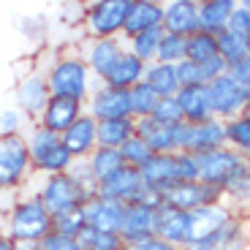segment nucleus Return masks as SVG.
<instances>
[{"instance_id":"nucleus-1","label":"nucleus","mask_w":250,"mask_h":250,"mask_svg":"<svg viewBox=\"0 0 250 250\" xmlns=\"http://www.w3.org/2000/svg\"><path fill=\"white\" fill-rule=\"evenodd\" d=\"M44 79L49 98H68V101H79V104H84L87 95L93 93V87L98 84L95 76L90 74V68L84 65V60L79 57L76 46L57 52L55 62L49 65Z\"/></svg>"},{"instance_id":"nucleus-2","label":"nucleus","mask_w":250,"mask_h":250,"mask_svg":"<svg viewBox=\"0 0 250 250\" xmlns=\"http://www.w3.org/2000/svg\"><path fill=\"white\" fill-rule=\"evenodd\" d=\"M22 193V190H19ZM52 231V215L46 212V207L41 204L38 196L22 193L14 209L3 218V234L11 239L14 245H25V248H36L46 234Z\"/></svg>"},{"instance_id":"nucleus-3","label":"nucleus","mask_w":250,"mask_h":250,"mask_svg":"<svg viewBox=\"0 0 250 250\" xmlns=\"http://www.w3.org/2000/svg\"><path fill=\"white\" fill-rule=\"evenodd\" d=\"M36 196L46 207V212L55 218V215H65V212H74V209H82L95 196V190L79 188L68 174H52V177H38Z\"/></svg>"},{"instance_id":"nucleus-4","label":"nucleus","mask_w":250,"mask_h":250,"mask_svg":"<svg viewBox=\"0 0 250 250\" xmlns=\"http://www.w3.org/2000/svg\"><path fill=\"white\" fill-rule=\"evenodd\" d=\"M131 0H98L82 8V38H123Z\"/></svg>"},{"instance_id":"nucleus-5","label":"nucleus","mask_w":250,"mask_h":250,"mask_svg":"<svg viewBox=\"0 0 250 250\" xmlns=\"http://www.w3.org/2000/svg\"><path fill=\"white\" fill-rule=\"evenodd\" d=\"M33 177L25 133L0 136V190H22Z\"/></svg>"},{"instance_id":"nucleus-6","label":"nucleus","mask_w":250,"mask_h":250,"mask_svg":"<svg viewBox=\"0 0 250 250\" xmlns=\"http://www.w3.org/2000/svg\"><path fill=\"white\" fill-rule=\"evenodd\" d=\"M196 161H199V182L212 185V188H223L231 177L250 169L248 158H242L239 152L229 150V147H218L212 152L196 155Z\"/></svg>"},{"instance_id":"nucleus-7","label":"nucleus","mask_w":250,"mask_h":250,"mask_svg":"<svg viewBox=\"0 0 250 250\" xmlns=\"http://www.w3.org/2000/svg\"><path fill=\"white\" fill-rule=\"evenodd\" d=\"M209 90V104H212V117L226 123L231 117L248 114L250 109V87H239L237 82H231L229 76H218L215 82L207 84Z\"/></svg>"},{"instance_id":"nucleus-8","label":"nucleus","mask_w":250,"mask_h":250,"mask_svg":"<svg viewBox=\"0 0 250 250\" xmlns=\"http://www.w3.org/2000/svg\"><path fill=\"white\" fill-rule=\"evenodd\" d=\"M95 196L117 201V204H136V201L150 199L142 177H139V169H131V166H120L114 174H109L106 180H101L95 185Z\"/></svg>"},{"instance_id":"nucleus-9","label":"nucleus","mask_w":250,"mask_h":250,"mask_svg":"<svg viewBox=\"0 0 250 250\" xmlns=\"http://www.w3.org/2000/svg\"><path fill=\"white\" fill-rule=\"evenodd\" d=\"M76 52L90 68V74L95 76V82H104L106 74L112 71V65L125 52V44L123 38H82Z\"/></svg>"},{"instance_id":"nucleus-10","label":"nucleus","mask_w":250,"mask_h":250,"mask_svg":"<svg viewBox=\"0 0 250 250\" xmlns=\"http://www.w3.org/2000/svg\"><path fill=\"white\" fill-rule=\"evenodd\" d=\"M84 114L93 117L95 123L131 117L128 90H117V87H109V84L98 82V84L93 87V93L87 95V101H84Z\"/></svg>"},{"instance_id":"nucleus-11","label":"nucleus","mask_w":250,"mask_h":250,"mask_svg":"<svg viewBox=\"0 0 250 250\" xmlns=\"http://www.w3.org/2000/svg\"><path fill=\"white\" fill-rule=\"evenodd\" d=\"M46 101H49V90H46V79L44 74H38L36 68H30L27 74H22L17 79V87H14V104L22 112V117L27 123H36L44 112Z\"/></svg>"},{"instance_id":"nucleus-12","label":"nucleus","mask_w":250,"mask_h":250,"mask_svg":"<svg viewBox=\"0 0 250 250\" xmlns=\"http://www.w3.org/2000/svg\"><path fill=\"white\" fill-rule=\"evenodd\" d=\"M220 188L204 185V182H177L174 188H169L161 196V204L174 207L180 212H193L199 207H209V204H220Z\"/></svg>"},{"instance_id":"nucleus-13","label":"nucleus","mask_w":250,"mask_h":250,"mask_svg":"<svg viewBox=\"0 0 250 250\" xmlns=\"http://www.w3.org/2000/svg\"><path fill=\"white\" fill-rule=\"evenodd\" d=\"M158 207H161V199H155V196H150L147 201L125 204L120 239H123L125 245H131V242H139V239L152 237V226H155V209Z\"/></svg>"},{"instance_id":"nucleus-14","label":"nucleus","mask_w":250,"mask_h":250,"mask_svg":"<svg viewBox=\"0 0 250 250\" xmlns=\"http://www.w3.org/2000/svg\"><path fill=\"white\" fill-rule=\"evenodd\" d=\"M231 218H237V212L226 201L209 204V207H199L193 212H188V242H201V239L212 237Z\"/></svg>"},{"instance_id":"nucleus-15","label":"nucleus","mask_w":250,"mask_h":250,"mask_svg":"<svg viewBox=\"0 0 250 250\" xmlns=\"http://www.w3.org/2000/svg\"><path fill=\"white\" fill-rule=\"evenodd\" d=\"M123 215H125V204L101 199V196H93L87 204L82 207L84 226H87V229H95V231L120 234V229H123Z\"/></svg>"},{"instance_id":"nucleus-16","label":"nucleus","mask_w":250,"mask_h":250,"mask_svg":"<svg viewBox=\"0 0 250 250\" xmlns=\"http://www.w3.org/2000/svg\"><path fill=\"white\" fill-rule=\"evenodd\" d=\"M182 250H248V220L245 215H237L212 237L201 242H188Z\"/></svg>"},{"instance_id":"nucleus-17","label":"nucleus","mask_w":250,"mask_h":250,"mask_svg":"<svg viewBox=\"0 0 250 250\" xmlns=\"http://www.w3.org/2000/svg\"><path fill=\"white\" fill-rule=\"evenodd\" d=\"M147 193L161 199L169 188L177 185V171H174V152H166V155H152L150 161L139 169Z\"/></svg>"},{"instance_id":"nucleus-18","label":"nucleus","mask_w":250,"mask_h":250,"mask_svg":"<svg viewBox=\"0 0 250 250\" xmlns=\"http://www.w3.org/2000/svg\"><path fill=\"white\" fill-rule=\"evenodd\" d=\"M177 109H180L182 123L199 125L212 120V104H209V90L207 84H196V87H180L174 93Z\"/></svg>"},{"instance_id":"nucleus-19","label":"nucleus","mask_w":250,"mask_h":250,"mask_svg":"<svg viewBox=\"0 0 250 250\" xmlns=\"http://www.w3.org/2000/svg\"><path fill=\"white\" fill-rule=\"evenodd\" d=\"M84 114V104H79V101H68V98H49L46 101L44 112H41V117L36 120L41 128H46V131L52 133H65L71 128V125L76 123V120Z\"/></svg>"},{"instance_id":"nucleus-20","label":"nucleus","mask_w":250,"mask_h":250,"mask_svg":"<svg viewBox=\"0 0 250 250\" xmlns=\"http://www.w3.org/2000/svg\"><path fill=\"white\" fill-rule=\"evenodd\" d=\"M196 0H169L163 3V19L161 27L166 33H174V36H193L199 30V19H196Z\"/></svg>"},{"instance_id":"nucleus-21","label":"nucleus","mask_w":250,"mask_h":250,"mask_svg":"<svg viewBox=\"0 0 250 250\" xmlns=\"http://www.w3.org/2000/svg\"><path fill=\"white\" fill-rule=\"evenodd\" d=\"M152 237L174 245V248H185L188 245V212H180V209H174V207L161 204L155 209Z\"/></svg>"},{"instance_id":"nucleus-22","label":"nucleus","mask_w":250,"mask_h":250,"mask_svg":"<svg viewBox=\"0 0 250 250\" xmlns=\"http://www.w3.org/2000/svg\"><path fill=\"white\" fill-rule=\"evenodd\" d=\"M161 19H163V3H158V0H131V8H128L123 27V41L136 36V33L150 30V27H161Z\"/></svg>"},{"instance_id":"nucleus-23","label":"nucleus","mask_w":250,"mask_h":250,"mask_svg":"<svg viewBox=\"0 0 250 250\" xmlns=\"http://www.w3.org/2000/svg\"><path fill=\"white\" fill-rule=\"evenodd\" d=\"M95 125H98V123H95L93 117L82 114V117L68 128V131L60 133L62 147H65V150H68L74 158H87L90 152L98 147V142H95Z\"/></svg>"},{"instance_id":"nucleus-24","label":"nucleus","mask_w":250,"mask_h":250,"mask_svg":"<svg viewBox=\"0 0 250 250\" xmlns=\"http://www.w3.org/2000/svg\"><path fill=\"white\" fill-rule=\"evenodd\" d=\"M223 147V123L220 120H207V123L190 125V133H188V150L193 155H204V152H212Z\"/></svg>"},{"instance_id":"nucleus-25","label":"nucleus","mask_w":250,"mask_h":250,"mask_svg":"<svg viewBox=\"0 0 250 250\" xmlns=\"http://www.w3.org/2000/svg\"><path fill=\"white\" fill-rule=\"evenodd\" d=\"M133 136H136V120L133 117L104 120L95 125V142H98V147H106V150H120Z\"/></svg>"},{"instance_id":"nucleus-26","label":"nucleus","mask_w":250,"mask_h":250,"mask_svg":"<svg viewBox=\"0 0 250 250\" xmlns=\"http://www.w3.org/2000/svg\"><path fill=\"white\" fill-rule=\"evenodd\" d=\"M234 3L237 0H204L196 6V19H199V30L209 33V36H218L226 30V22H229V14H231Z\"/></svg>"},{"instance_id":"nucleus-27","label":"nucleus","mask_w":250,"mask_h":250,"mask_svg":"<svg viewBox=\"0 0 250 250\" xmlns=\"http://www.w3.org/2000/svg\"><path fill=\"white\" fill-rule=\"evenodd\" d=\"M136 136L147 144V150L152 155H166L174 152V142H171V125H161L152 117L136 120Z\"/></svg>"},{"instance_id":"nucleus-28","label":"nucleus","mask_w":250,"mask_h":250,"mask_svg":"<svg viewBox=\"0 0 250 250\" xmlns=\"http://www.w3.org/2000/svg\"><path fill=\"white\" fill-rule=\"evenodd\" d=\"M142 79H144V62L136 60L131 52H123V55H120V60L112 65V71L106 74L104 84L117 87V90H131L133 84H139Z\"/></svg>"},{"instance_id":"nucleus-29","label":"nucleus","mask_w":250,"mask_h":250,"mask_svg":"<svg viewBox=\"0 0 250 250\" xmlns=\"http://www.w3.org/2000/svg\"><path fill=\"white\" fill-rule=\"evenodd\" d=\"M142 82L150 84L158 98H171V95L180 90L174 65H163V62H147V65H144V79Z\"/></svg>"},{"instance_id":"nucleus-30","label":"nucleus","mask_w":250,"mask_h":250,"mask_svg":"<svg viewBox=\"0 0 250 250\" xmlns=\"http://www.w3.org/2000/svg\"><path fill=\"white\" fill-rule=\"evenodd\" d=\"M223 147L239 152L242 158L250 155V112L223 123Z\"/></svg>"},{"instance_id":"nucleus-31","label":"nucleus","mask_w":250,"mask_h":250,"mask_svg":"<svg viewBox=\"0 0 250 250\" xmlns=\"http://www.w3.org/2000/svg\"><path fill=\"white\" fill-rule=\"evenodd\" d=\"M161 38H163V27H150V30L125 38L123 44H125V52H131L136 60H142L144 65H147V62L155 60V52H158Z\"/></svg>"},{"instance_id":"nucleus-32","label":"nucleus","mask_w":250,"mask_h":250,"mask_svg":"<svg viewBox=\"0 0 250 250\" xmlns=\"http://www.w3.org/2000/svg\"><path fill=\"white\" fill-rule=\"evenodd\" d=\"M220 196H223V201L231 207L237 215L248 212V204H250V169L239 171L237 177H231V180L220 188Z\"/></svg>"},{"instance_id":"nucleus-33","label":"nucleus","mask_w":250,"mask_h":250,"mask_svg":"<svg viewBox=\"0 0 250 250\" xmlns=\"http://www.w3.org/2000/svg\"><path fill=\"white\" fill-rule=\"evenodd\" d=\"M218 57L226 65L250 60V36H239V33H231V30L218 33Z\"/></svg>"},{"instance_id":"nucleus-34","label":"nucleus","mask_w":250,"mask_h":250,"mask_svg":"<svg viewBox=\"0 0 250 250\" xmlns=\"http://www.w3.org/2000/svg\"><path fill=\"white\" fill-rule=\"evenodd\" d=\"M84 163H87V169H90V174H93L95 185H98L101 180H106L109 174H114V171L123 166L120 152L117 150H106V147H95V150L84 158Z\"/></svg>"},{"instance_id":"nucleus-35","label":"nucleus","mask_w":250,"mask_h":250,"mask_svg":"<svg viewBox=\"0 0 250 250\" xmlns=\"http://www.w3.org/2000/svg\"><path fill=\"white\" fill-rule=\"evenodd\" d=\"M212 57H218V36H209V33H204V30H196L193 36H188L185 60L201 65V62L212 60Z\"/></svg>"},{"instance_id":"nucleus-36","label":"nucleus","mask_w":250,"mask_h":250,"mask_svg":"<svg viewBox=\"0 0 250 250\" xmlns=\"http://www.w3.org/2000/svg\"><path fill=\"white\" fill-rule=\"evenodd\" d=\"M79 250H125V242L120 239V234H109V231H95L87 229L76 237Z\"/></svg>"},{"instance_id":"nucleus-37","label":"nucleus","mask_w":250,"mask_h":250,"mask_svg":"<svg viewBox=\"0 0 250 250\" xmlns=\"http://www.w3.org/2000/svg\"><path fill=\"white\" fill-rule=\"evenodd\" d=\"M185 52H188V38L163 30V38H161V44H158V52H155V60L152 62L177 65L180 60H185Z\"/></svg>"},{"instance_id":"nucleus-38","label":"nucleus","mask_w":250,"mask_h":250,"mask_svg":"<svg viewBox=\"0 0 250 250\" xmlns=\"http://www.w3.org/2000/svg\"><path fill=\"white\" fill-rule=\"evenodd\" d=\"M128 104H131V117L142 120V117H150L152 114V109H155V104H158V95L152 93L150 84L139 82V84H133V87L128 90Z\"/></svg>"},{"instance_id":"nucleus-39","label":"nucleus","mask_w":250,"mask_h":250,"mask_svg":"<svg viewBox=\"0 0 250 250\" xmlns=\"http://www.w3.org/2000/svg\"><path fill=\"white\" fill-rule=\"evenodd\" d=\"M117 152H120V161H123V166H131V169H142L144 163L152 158V152L147 150V144H144L139 136L128 139V142H125Z\"/></svg>"},{"instance_id":"nucleus-40","label":"nucleus","mask_w":250,"mask_h":250,"mask_svg":"<svg viewBox=\"0 0 250 250\" xmlns=\"http://www.w3.org/2000/svg\"><path fill=\"white\" fill-rule=\"evenodd\" d=\"M52 231L62 234V237H68V239H76L84 231L82 209H74V212H65V215H55V218H52Z\"/></svg>"},{"instance_id":"nucleus-41","label":"nucleus","mask_w":250,"mask_h":250,"mask_svg":"<svg viewBox=\"0 0 250 250\" xmlns=\"http://www.w3.org/2000/svg\"><path fill=\"white\" fill-rule=\"evenodd\" d=\"M177 182H199V161L193 152H174Z\"/></svg>"},{"instance_id":"nucleus-42","label":"nucleus","mask_w":250,"mask_h":250,"mask_svg":"<svg viewBox=\"0 0 250 250\" xmlns=\"http://www.w3.org/2000/svg\"><path fill=\"white\" fill-rule=\"evenodd\" d=\"M226 30L239 33V36H250V3H234L231 14H229V22H226Z\"/></svg>"},{"instance_id":"nucleus-43","label":"nucleus","mask_w":250,"mask_h":250,"mask_svg":"<svg viewBox=\"0 0 250 250\" xmlns=\"http://www.w3.org/2000/svg\"><path fill=\"white\" fill-rule=\"evenodd\" d=\"M150 117L155 120V123H161V125H177V123H182L174 95H171V98H158V104H155V109H152Z\"/></svg>"},{"instance_id":"nucleus-44","label":"nucleus","mask_w":250,"mask_h":250,"mask_svg":"<svg viewBox=\"0 0 250 250\" xmlns=\"http://www.w3.org/2000/svg\"><path fill=\"white\" fill-rule=\"evenodd\" d=\"M25 123L27 120L22 117L17 106H8L0 112V136H11V133H25ZM30 125V123H27Z\"/></svg>"},{"instance_id":"nucleus-45","label":"nucleus","mask_w":250,"mask_h":250,"mask_svg":"<svg viewBox=\"0 0 250 250\" xmlns=\"http://www.w3.org/2000/svg\"><path fill=\"white\" fill-rule=\"evenodd\" d=\"M174 74H177V84H180V87H196V84H204V82H201L199 65L190 62V60H180V62H177Z\"/></svg>"},{"instance_id":"nucleus-46","label":"nucleus","mask_w":250,"mask_h":250,"mask_svg":"<svg viewBox=\"0 0 250 250\" xmlns=\"http://www.w3.org/2000/svg\"><path fill=\"white\" fill-rule=\"evenodd\" d=\"M65 174H68L79 188L95 190V180H93V174H90V169H87V163H84V158H74V163L68 166V171H65Z\"/></svg>"},{"instance_id":"nucleus-47","label":"nucleus","mask_w":250,"mask_h":250,"mask_svg":"<svg viewBox=\"0 0 250 250\" xmlns=\"http://www.w3.org/2000/svg\"><path fill=\"white\" fill-rule=\"evenodd\" d=\"M36 250H79V245H76V239H68V237H62V234L49 231L36 245Z\"/></svg>"},{"instance_id":"nucleus-48","label":"nucleus","mask_w":250,"mask_h":250,"mask_svg":"<svg viewBox=\"0 0 250 250\" xmlns=\"http://www.w3.org/2000/svg\"><path fill=\"white\" fill-rule=\"evenodd\" d=\"M226 68H229V65H226V62L220 60V57H212V60L201 62V65H199V71H201V82H204V84H209V82H215L218 76H223V74H226Z\"/></svg>"},{"instance_id":"nucleus-49","label":"nucleus","mask_w":250,"mask_h":250,"mask_svg":"<svg viewBox=\"0 0 250 250\" xmlns=\"http://www.w3.org/2000/svg\"><path fill=\"white\" fill-rule=\"evenodd\" d=\"M226 76L231 82H237L239 87H250V60H239L234 65L226 68Z\"/></svg>"},{"instance_id":"nucleus-50","label":"nucleus","mask_w":250,"mask_h":250,"mask_svg":"<svg viewBox=\"0 0 250 250\" xmlns=\"http://www.w3.org/2000/svg\"><path fill=\"white\" fill-rule=\"evenodd\" d=\"M125 250H182V248H174V245L163 242V239H158V237H147V239L125 245Z\"/></svg>"},{"instance_id":"nucleus-51","label":"nucleus","mask_w":250,"mask_h":250,"mask_svg":"<svg viewBox=\"0 0 250 250\" xmlns=\"http://www.w3.org/2000/svg\"><path fill=\"white\" fill-rule=\"evenodd\" d=\"M14 250H36V248H25V245H17Z\"/></svg>"}]
</instances>
